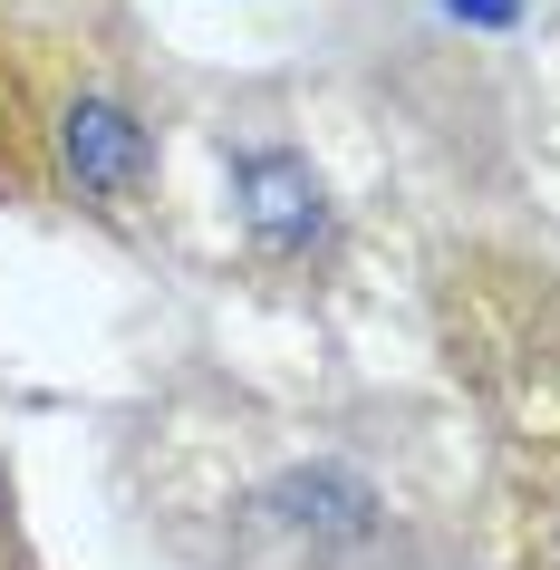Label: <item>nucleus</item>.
Returning <instances> with one entry per match:
<instances>
[{
	"mask_svg": "<svg viewBox=\"0 0 560 570\" xmlns=\"http://www.w3.org/2000/svg\"><path fill=\"white\" fill-rule=\"evenodd\" d=\"M242 532L310 570H367L396 541V512H386L377 474H357L348 454H299L242 493Z\"/></svg>",
	"mask_w": 560,
	"mask_h": 570,
	"instance_id": "f257e3e1",
	"label": "nucleus"
},
{
	"mask_svg": "<svg viewBox=\"0 0 560 570\" xmlns=\"http://www.w3.org/2000/svg\"><path fill=\"white\" fill-rule=\"evenodd\" d=\"M233 204H242V233L262 242L271 262H310L328 242V194H320V175H310V155H291V146H242L233 155Z\"/></svg>",
	"mask_w": 560,
	"mask_h": 570,
	"instance_id": "f03ea898",
	"label": "nucleus"
},
{
	"mask_svg": "<svg viewBox=\"0 0 560 570\" xmlns=\"http://www.w3.org/2000/svg\"><path fill=\"white\" fill-rule=\"evenodd\" d=\"M522 570H560V454L541 464V483H531V512H522Z\"/></svg>",
	"mask_w": 560,
	"mask_h": 570,
	"instance_id": "7ed1b4c3",
	"label": "nucleus"
},
{
	"mask_svg": "<svg viewBox=\"0 0 560 570\" xmlns=\"http://www.w3.org/2000/svg\"><path fill=\"white\" fill-rule=\"evenodd\" d=\"M454 10H473V20H512V0H454Z\"/></svg>",
	"mask_w": 560,
	"mask_h": 570,
	"instance_id": "20e7f679",
	"label": "nucleus"
}]
</instances>
